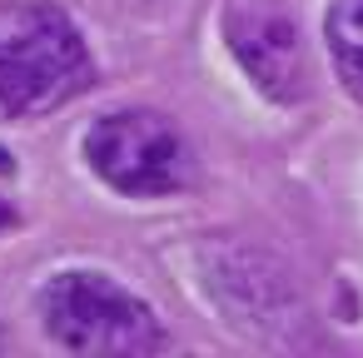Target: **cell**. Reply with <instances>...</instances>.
<instances>
[{
	"instance_id": "3957f363",
	"label": "cell",
	"mask_w": 363,
	"mask_h": 358,
	"mask_svg": "<svg viewBox=\"0 0 363 358\" xmlns=\"http://www.w3.org/2000/svg\"><path fill=\"white\" fill-rule=\"evenodd\" d=\"M85 160L115 194L160 199L189 184L184 135L155 110H115L85 130Z\"/></svg>"
},
{
	"instance_id": "6da1fadb",
	"label": "cell",
	"mask_w": 363,
	"mask_h": 358,
	"mask_svg": "<svg viewBox=\"0 0 363 358\" xmlns=\"http://www.w3.org/2000/svg\"><path fill=\"white\" fill-rule=\"evenodd\" d=\"M95 60L75 21L50 0L0 6V115L35 120L90 90Z\"/></svg>"
},
{
	"instance_id": "5b68a950",
	"label": "cell",
	"mask_w": 363,
	"mask_h": 358,
	"mask_svg": "<svg viewBox=\"0 0 363 358\" xmlns=\"http://www.w3.org/2000/svg\"><path fill=\"white\" fill-rule=\"evenodd\" d=\"M224 40L259 95L294 105L303 95V45L298 26L279 0H234L224 11Z\"/></svg>"
},
{
	"instance_id": "277c9868",
	"label": "cell",
	"mask_w": 363,
	"mask_h": 358,
	"mask_svg": "<svg viewBox=\"0 0 363 358\" xmlns=\"http://www.w3.org/2000/svg\"><path fill=\"white\" fill-rule=\"evenodd\" d=\"M204 289L254 338H279V328H294L303 318L294 279L279 269L274 254L254 244H209L204 249Z\"/></svg>"
},
{
	"instance_id": "8992f818",
	"label": "cell",
	"mask_w": 363,
	"mask_h": 358,
	"mask_svg": "<svg viewBox=\"0 0 363 358\" xmlns=\"http://www.w3.org/2000/svg\"><path fill=\"white\" fill-rule=\"evenodd\" d=\"M323 45L338 85L353 100H363V0H333L323 16Z\"/></svg>"
},
{
	"instance_id": "7a4b0ae2",
	"label": "cell",
	"mask_w": 363,
	"mask_h": 358,
	"mask_svg": "<svg viewBox=\"0 0 363 358\" xmlns=\"http://www.w3.org/2000/svg\"><path fill=\"white\" fill-rule=\"evenodd\" d=\"M40 323L70 353H160L169 343L160 313L120 279L95 269H65L40 289Z\"/></svg>"
}]
</instances>
